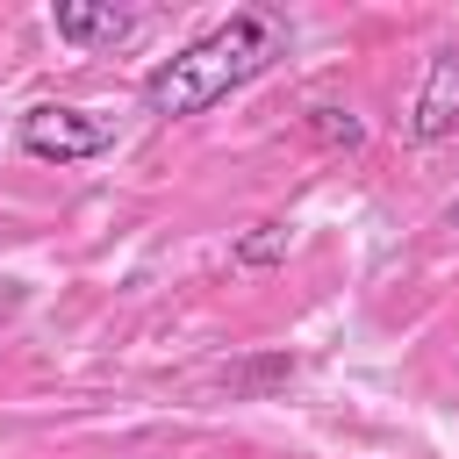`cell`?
<instances>
[{
	"label": "cell",
	"instance_id": "5",
	"mask_svg": "<svg viewBox=\"0 0 459 459\" xmlns=\"http://www.w3.org/2000/svg\"><path fill=\"white\" fill-rule=\"evenodd\" d=\"M287 258V222H251V237L237 244V265H280Z\"/></svg>",
	"mask_w": 459,
	"mask_h": 459
},
{
	"label": "cell",
	"instance_id": "4",
	"mask_svg": "<svg viewBox=\"0 0 459 459\" xmlns=\"http://www.w3.org/2000/svg\"><path fill=\"white\" fill-rule=\"evenodd\" d=\"M50 22H57V36H65V43H79V50H86V43H122V36L136 29V14H129V7H93V0H57V14H50Z\"/></svg>",
	"mask_w": 459,
	"mask_h": 459
},
{
	"label": "cell",
	"instance_id": "7",
	"mask_svg": "<svg viewBox=\"0 0 459 459\" xmlns=\"http://www.w3.org/2000/svg\"><path fill=\"white\" fill-rule=\"evenodd\" d=\"M294 373V359H265V366H244V373H222L237 394H258V387H273V380H287Z\"/></svg>",
	"mask_w": 459,
	"mask_h": 459
},
{
	"label": "cell",
	"instance_id": "8",
	"mask_svg": "<svg viewBox=\"0 0 459 459\" xmlns=\"http://www.w3.org/2000/svg\"><path fill=\"white\" fill-rule=\"evenodd\" d=\"M452 230H459V201H452Z\"/></svg>",
	"mask_w": 459,
	"mask_h": 459
},
{
	"label": "cell",
	"instance_id": "2",
	"mask_svg": "<svg viewBox=\"0 0 459 459\" xmlns=\"http://www.w3.org/2000/svg\"><path fill=\"white\" fill-rule=\"evenodd\" d=\"M115 143V129L86 108H57V100H36L22 115V151L43 158V165H79V158H100Z\"/></svg>",
	"mask_w": 459,
	"mask_h": 459
},
{
	"label": "cell",
	"instance_id": "6",
	"mask_svg": "<svg viewBox=\"0 0 459 459\" xmlns=\"http://www.w3.org/2000/svg\"><path fill=\"white\" fill-rule=\"evenodd\" d=\"M308 129H316V143H359L366 136V122L351 108H308Z\"/></svg>",
	"mask_w": 459,
	"mask_h": 459
},
{
	"label": "cell",
	"instance_id": "1",
	"mask_svg": "<svg viewBox=\"0 0 459 459\" xmlns=\"http://www.w3.org/2000/svg\"><path fill=\"white\" fill-rule=\"evenodd\" d=\"M273 57H280V22L258 14V7H251V14H230L222 29L194 36L179 57H165V65L143 79V108L165 115V122L201 115V108H215L222 93H237L244 79H258Z\"/></svg>",
	"mask_w": 459,
	"mask_h": 459
},
{
	"label": "cell",
	"instance_id": "3",
	"mask_svg": "<svg viewBox=\"0 0 459 459\" xmlns=\"http://www.w3.org/2000/svg\"><path fill=\"white\" fill-rule=\"evenodd\" d=\"M402 129H409V143H437V136L459 129V50H437L430 57L423 93H416V108H409Z\"/></svg>",
	"mask_w": 459,
	"mask_h": 459
}]
</instances>
